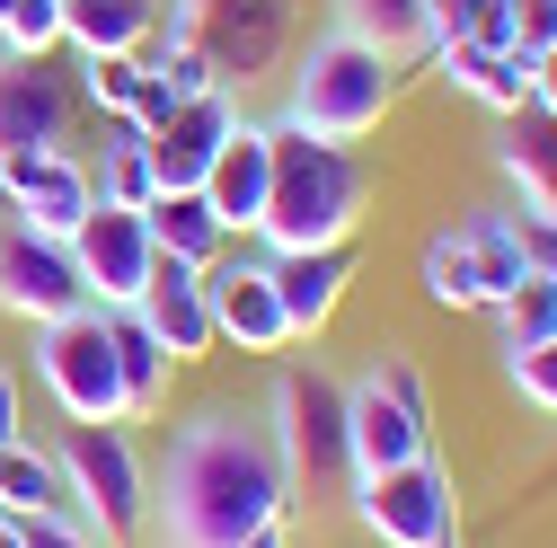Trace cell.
<instances>
[{
  "mask_svg": "<svg viewBox=\"0 0 557 548\" xmlns=\"http://www.w3.org/2000/svg\"><path fill=\"white\" fill-rule=\"evenodd\" d=\"M274 513H293V487H284V460L265 443V416H239V407L186 416L160 487H151L160 548H239Z\"/></svg>",
  "mask_w": 557,
  "mask_h": 548,
  "instance_id": "obj_1",
  "label": "cell"
},
{
  "mask_svg": "<svg viewBox=\"0 0 557 548\" xmlns=\"http://www.w3.org/2000/svg\"><path fill=\"white\" fill-rule=\"evenodd\" d=\"M274 177H265V213H257V239L265 257L284 248H336L363 231V203H372V177L345 142H319V133L274 115Z\"/></svg>",
  "mask_w": 557,
  "mask_h": 548,
  "instance_id": "obj_2",
  "label": "cell"
},
{
  "mask_svg": "<svg viewBox=\"0 0 557 548\" xmlns=\"http://www.w3.org/2000/svg\"><path fill=\"white\" fill-rule=\"evenodd\" d=\"M389 107H398V62L327 27V36L293 62L284 124H301V133H319V142H345V151H355L363 133H381Z\"/></svg>",
  "mask_w": 557,
  "mask_h": 548,
  "instance_id": "obj_3",
  "label": "cell"
},
{
  "mask_svg": "<svg viewBox=\"0 0 557 548\" xmlns=\"http://www.w3.org/2000/svg\"><path fill=\"white\" fill-rule=\"evenodd\" d=\"M265 443L284 460L293 505L336 496L355 477V451H345V381L327 363H284L274 372V407H265Z\"/></svg>",
  "mask_w": 557,
  "mask_h": 548,
  "instance_id": "obj_4",
  "label": "cell"
},
{
  "mask_svg": "<svg viewBox=\"0 0 557 548\" xmlns=\"http://www.w3.org/2000/svg\"><path fill=\"white\" fill-rule=\"evenodd\" d=\"M53 469H62V505H72L107 548L151 531V469H143V451H133L124 425H72L53 443Z\"/></svg>",
  "mask_w": 557,
  "mask_h": 548,
  "instance_id": "obj_5",
  "label": "cell"
},
{
  "mask_svg": "<svg viewBox=\"0 0 557 548\" xmlns=\"http://www.w3.org/2000/svg\"><path fill=\"white\" fill-rule=\"evenodd\" d=\"M160 36H186L203 62L222 72V89L265 80L293 45V0H177L160 18Z\"/></svg>",
  "mask_w": 557,
  "mask_h": 548,
  "instance_id": "obj_6",
  "label": "cell"
},
{
  "mask_svg": "<svg viewBox=\"0 0 557 548\" xmlns=\"http://www.w3.org/2000/svg\"><path fill=\"white\" fill-rule=\"evenodd\" d=\"M36 381L45 398L62 407L72 425H124V389H115V336H107V310H72L36 327Z\"/></svg>",
  "mask_w": 557,
  "mask_h": 548,
  "instance_id": "obj_7",
  "label": "cell"
},
{
  "mask_svg": "<svg viewBox=\"0 0 557 548\" xmlns=\"http://www.w3.org/2000/svg\"><path fill=\"white\" fill-rule=\"evenodd\" d=\"M355 496V522L381 539V548H443L460 539V496H451V469L425 451L407 469H381V477H345Z\"/></svg>",
  "mask_w": 557,
  "mask_h": 548,
  "instance_id": "obj_8",
  "label": "cell"
},
{
  "mask_svg": "<svg viewBox=\"0 0 557 548\" xmlns=\"http://www.w3.org/2000/svg\"><path fill=\"white\" fill-rule=\"evenodd\" d=\"M0 310L27 319V327H53V319L89 310V284H81V265H72V239H45V231H27L18 213L0 222Z\"/></svg>",
  "mask_w": 557,
  "mask_h": 548,
  "instance_id": "obj_9",
  "label": "cell"
},
{
  "mask_svg": "<svg viewBox=\"0 0 557 548\" xmlns=\"http://www.w3.org/2000/svg\"><path fill=\"white\" fill-rule=\"evenodd\" d=\"M72 265H81V284H89L98 310H133L143 284H151V265H160L151 222L124 213V203H89V222L72 231Z\"/></svg>",
  "mask_w": 557,
  "mask_h": 548,
  "instance_id": "obj_10",
  "label": "cell"
},
{
  "mask_svg": "<svg viewBox=\"0 0 557 548\" xmlns=\"http://www.w3.org/2000/svg\"><path fill=\"white\" fill-rule=\"evenodd\" d=\"M81 89L53 72V53H0V160L10 151H62Z\"/></svg>",
  "mask_w": 557,
  "mask_h": 548,
  "instance_id": "obj_11",
  "label": "cell"
},
{
  "mask_svg": "<svg viewBox=\"0 0 557 548\" xmlns=\"http://www.w3.org/2000/svg\"><path fill=\"white\" fill-rule=\"evenodd\" d=\"M0 195H10V213L45 239H72L89 222V203H98V177L72 160V151H10L0 160Z\"/></svg>",
  "mask_w": 557,
  "mask_h": 548,
  "instance_id": "obj_12",
  "label": "cell"
},
{
  "mask_svg": "<svg viewBox=\"0 0 557 548\" xmlns=\"http://www.w3.org/2000/svg\"><path fill=\"white\" fill-rule=\"evenodd\" d=\"M203 301H213V346H239V354H284V346H293L265 257H222V265H203Z\"/></svg>",
  "mask_w": 557,
  "mask_h": 548,
  "instance_id": "obj_13",
  "label": "cell"
},
{
  "mask_svg": "<svg viewBox=\"0 0 557 548\" xmlns=\"http://www.w3.org/2000/svg\"><path fill=\"white\" fill-rule=\"evenodd\" d=\"M345 451H355V477H381V469L425 460L434 451V425L407 416V407L363 372V381H345Z\"/></svg>",
  "mask_w": 557,
  "mask_h": 548,
  "instance_id": "obj_14",
  "label": "cell"
},
{
  "mask_svg": "<svg viewBox=\"0 0 557 548\" xmlns=\"http://www.w3.org/2000/svg\"><path fill=\"white\" fill-rule=\"evenodd\" d=\"M133 319L160 336L169 363H203V354H213V301H203V265L160 257L151 284H143V301H133Z\"/></svg>",
  "mask_w": 557,
  "mask_h": 548,
  "instance_id": "obj_15",
  "label": "cell"
},
{
  "mask_svg": "<svg viewBox=\"0 0 557 548\" xmlns=\"http://www.w3.org/2000/svg\"><path fill=\"white\" fill-rule=\"evenodd\" d=\"M274 274V301H284V327H293V346L301 336H319L345 301V284H355V239H336V248H284V257H265Z\"/></svg>",
  "mask_w": 557,
  "mask_h": 548,
  "instance_id": "obj_16",
  "label": "cell"
},
{
  "mask_svg": "<svg viewBox=\"0 0 557 548\" xmlns=\"http://www.w3.org/2000/svg\"><path fill=\"white\" fill-rule=\"evenodd\" d=\"M265 177H274V133L265 124H231V142L213 151V169H203V203H213V213H222V231L239 239V231H257V213H265Z\"/></svg>",
  "mask_w": 557,
  "mask_h": 548,
  "instance_id": "obj_17",
  "label": "cell"
},
{
  "mask_svg": "<svg viewBox=\"0 0 557 548\" xmlns=\"http://www.w3.org/2000/svg\"><path fill=\"white\" fill-rule=\"evenodd\" d=\"M231 124H239V107H231V98H186V107H177V115L151 133V177H160V195L203 186L213 151L231 142Z\"/></svg>",
  "mask_w": 557,
  "mask_h": 548,
  "instance_id": "obj_18",
  "label": "cell"
},
{
  "mask_svg": "<svg viewBox=\"0 0 557 548\" xmlns=\"http://www.w3.org/2000/svg\"><path fill=\"white\" fill-rule=\"evenodd\" d=\"M434 72H443V89L478 98L486 115L531 107V53H513V45H434Z\"/></svg>",
  "mask_w": 557,
  "mask_h": 548,
  "instance_id": "obj_19",
  "label": "cell"
},
{
  "mask_svg": "<svg viewBox=\"0 0 557 548\" xmlns=\"http://www.w3.org/2000/svg\"><path fill=\"white\" fill-rule=\"evenodd\" d=\"M496 169L522 195V213H557V115L548 107L496 115Z\"/></svg>",
  "mask_w": 557,
  "mask_h": 548,
  "instance_id": "obj_20",
  "label": "cell"
},
{
  "mask_svg": "<svg viewBox=\"0 0 557 548\" xmlns=\"http://www.w3.org/2000/svg\"><path fill=\"white\" fill-rule=\"evenodd\" d=\"M160 36V0H62V45L81 62L89 53H151Z\"/></svg>",
  "mask_w": 557,
  "mask_h": 548,
  "instance_id": "obj_21",
  "label": "cell"
},
{
  "mask_svg": "<svg viewBox=\"0 0 557 548\" xmlns=\"http://www.w3.org/2000/svg\"><path fill=\"white\" fill-rule=\"evenodd\" d=\"M107 336H115V389H124V425H151L160 407H169V354H160V336L133 319V310H107Z\"/></svg>",
  "mask_w": 557,
  "mask_h": 548,
  "instance_id": "obj_22",
  "label": "cell"
},
{
  "mask_svg": "<svg viewBox=\"0 0 557 548\" xmlns=\"http://www.w3.org/2000/svg\"><path fill=\"white\" fill-rule=\"evenodd\" d=\"M143 222H151V248H160V257H177V265H222V257H231L222 213H213V203H203L195 186L151 195V203H143Z\"/></svg>",
  "mask_w": 557,
  "mask_h": 548,
  "instance_id": "obj_23",
  "label": "cell"
},
{
  "mask_svg": "<svg viewBox=\"0 0 557 548\" xmlns=\"http://www.w3.org/2000/svg\"><path fill=\"white\" fill-rule=\"evenodd\" d=\"M336 36H355L372 53H389L398 72L416 53H434V27H425V0H336Z\"/></svg>",
  "mask_w": 557,
  "mask_h": 548,
  "instance_id": "obj_24",
  "label": "cell"
},
{
  "mask_svg": "<svg viewBox=\"0 0 557 548\" xmlns=\"http://www.w3.org/2000/svg\"><path fill=\"white\" fill-rule=\"evenodd\" d=\"M460 239H469V265H478V301L496 310L522 274H531V257H522V231H513V213H469L460 222Z\"/></svg>",
  "mask_w": 557,
  "mask_h": 548,
  "instance_id": "obj_25",
  "label": "cell"
},
{
  "mask_svg": "<svg viewBox=\"0 0 557 548\" xmlns=\"http://www.w3.org/2000/svg\"><path fill=\"white\" fill-rule=\"evenodd\" d=\"M151 195H160V177H151V142H143L124 115H107V142H98V203H124V213H143Z\"/></svg>",
  "mask_w": 557,
  "mask_h": 548,
  "instance_id": "obj_26",
  "label": "cell"
},
{
  "mask_svg": "<svg viewBox=\"0 0 557 548\" xmlns=\"http://www.w3.org/2000/svg\"><path fill=\"white\" fill-rule=\"evenodd\" d=\"M0 505H10V522H18V513H72V505H62V469H53V451H36L27 434L0 443Z\"/></svg>",
  "mask_w": 557,
  "mask_h": 548,
  "instance_id": "obj_27",
  "label": "cell"
},
{
  "mask_svg": "<svg viewBox=\"0 0 557 548\" xmlns=\"http://www.w3.org/2000/svg\"><path fill=\"white\" fill-rule=\"evenodd\" d=\"M496 327H505V363L557 346V284H548V274H522V284L496 301Z\"/></svg>",
  "mask_w": 557,
  "mask_h": 548,
  "instance_id": "obj_28",
  "label": "cell"
},
{
  "mask_svg": "<svg viewBox=\"0 0 557 548\" xmlns=\"http://www.w3.org/2000/svg\"><path fill=\"white\" fill-rule=\"evenodd\" d=\"M416 284H425L434 310H486L478 301V265H469V239L460 231H434L425 257H416Z\"/></svg>",
  "mask_w": 557,
  "mask_h": 548,
  "instance_id": "obj_29",
  "label": "cell"
},
{
  "mask_svg": "<svg viewBox=\"0 0 557 548\" xmlns=\"http://www.w3.org/2000/svg\"><path fill=\"white\" fill-rule=\"evenodd\" d=\"M425 27L434 45H513L505 0H425Z\"/></svg>",
  "mask_w": 557,
  "mask_h": 548,
  "instance_id": "obj_30",
  "label": "cell"
},
{
  "mask_svg": "<svg viewBox=\"0 0 557 548\" xmlns=\"http://www.w3.org/2000/svg\"><path fill=\"white\" fill-rule=\"evenodd\" d=\"M143 80H151V62H143V53H89V62H81V98H89L98 115H133Z\"/></svg>",
  "mask_w": 557,
  "mask_h": 548,
  "instance_id": "obj_31",
  "label": "cell"
},
{
  "mask_svg": "<svg viewBox=\"0 0 557 548\" xmlns=\"http://www.w3.org/2000/svg\"><path fill=\"white\" fill-rule=\"evenodd\" d=\"M143 62H151V72H160L177 98H231V89H222V72H213V62H203L186 36H151V53H143Z\"/></svg>",
  "mask_w": 557,
  "mask_h": 548,
  "instance_id": "obj_32",
  "label": "cell"
},
{
  "mask_svg": "<svg viewBox=\"0 0 557 548\" xmlns=\"http://www.w3.org/2000/svg\"><path fill=\"white\" fill-rule=\"evenodd\" d=\"M62 45V0H0V53H53Z\"/></svg>",
  "mask_w": 557,
  "mask_h": 548,
  "instance_id": "obj_33",
  "label": "cell"
},
{
  "mask_svg": "<svg viewBox=\"0 0 557 548\" xmlns=\"http://www.w3.org/2000/svg\"><path fill=\"white\" fill-rule=\"evenodd\" d=\"M372 381L407 407V416H425V425H434V389H425V372H416V354H398V346H389V354L372 363Z\"/></svg>",
  "mask_w": 557,
  "mask_h": 548,
  "instance_id": "obj_34",
  "label": "cell"
},
{
  "mask_svg": "<svg viewBox=\"0 0 557 548\" xmlns=\"http://www.w3.org/2000/svg\"><path fill=\"white\" fill-rule=\"evenodd\" d=\"M18 548H107L81 513H18Z\"/></svg>",
  "mask_w": 557,
  "mask_h": 548,
  "instance_id": "obj_35",
  "label": "cell"
},
{
  "mask_svg": "<svg viewBox=\"0 0 557 548\" xmlns=\"http://www.w3.org/2000/svg\"><path fill=\"white\" fill-rule=\"evenodd\" d=\"M505 27H513V53H548L557 45V0H505Z\"/></svg>",
  "mask_w": 557,
  "mask_h": 548,
  "instance_id": "obj_36",
  "label": "cell"
},
{
  "mask_svg": "<svg viewBox=\"0 0 557 548\" xmlns=\"http://www.w3.org/2000/svg\"><path fill=\"white\" fill-rule=\"evenodd\" d=\"M513 389L540 407V416H557V346H540V354H513Z\"/></svg>",
  "mask_w": 557,
  "mask_h": 548,
  "instance_id": "obj_37",
  "label": "cell"
},
{
  "mask_svg": "<svg viewBox=\"0 0 557 548\" xmlns=\"http://www.w3.org/2000/svg\"><path fill=\"white\" fill-rule=\"evenodd\" d=\"M513 231H522L531 274H548V284H557V213H513Z\"/></svg>",
  "mask_w": 557,
  "mask_h": 548,
  "instance_id": "obj_38",
  "label": "cell"
},
{
  "mask_svg": "<svg viewBox=\"0 0 557 548\" xmlns=\"http://www.w3.org/2000/svg\"><path fill=\"white\" fill-rule=\"evenodd\" d=\"M27 434V398H18V372L0 363V443H18Z\"/></svg>",
  "mask_w": 557,
  "mask_h": 548,
  "instance_id": "obj_39",
  "label": "cell"
},
{
  "mask_svg": "<svg viewBox=\"0 0 557 548\" xmlns=\"http://www.w3.org/2000/svg\"><path fill=\"white\" fill-rule=\"evenodd\" d=\"M531 107H548V115H557V45H548V53H531Z\"/></svg>",
  "mask_w": 557,
  "mask_h": 548,
  "instance_id": "obj_40",
  "label": "cell"
},
{
  "mask_svg": "<svg viewBox=\"0 0 557 548\" xmlns=\"http://www.w3.org/2000/svg\"><path fill=\"white\" fill-rule=\"evenodd\" d=\"M239 548H293V513H274V522H257Z\"/></svg>",
  "mask_w": 557,
  "mask_h": 548,
  "instance_id": "obj_41",
  "label": "cell"
},
{
  "mask_svg": "<svg viewBox=\"0 0 557 548\" xmlns=\"http://www.w3.org/2000/svg\"><path fill=\"white\" fill-rule=\"evenodd\" d=\"M0 548H18V522H10V531H0Z\"/></svg>",
  "mask_w": 557,
  "mask_h": 548,
  "instance_id": "obj_42",
  "label": "cell"
},
{
  "mask_svg": "<svg viewBox=\"0 0 557 548\" xmlns=\"http://www.w3.org/2000/svg\"><path fill=\"white\" fill-rule=\"evenodd\" d=\"M0 531H10V505H0Z\"/></svg>",
  "mask_w": 557,
  "mask_h": 548,
  "instance_id": "obj_43",
  "label": "cell"
},
{
  "mask_svg": "<svg viewBox=\"0 0 557 548\" xmlns=\"http://www.w3.org/2000/svg\"><path fill=\"white\" fill-rule=\"evenodd\" d=\"M443 548H460V539H443Z\"/></svg>",
  "mask_w": 557,
  "mask_h": 548,
  "instance_id": "obj_44",
  "label": "cell"
}]
</instances>
